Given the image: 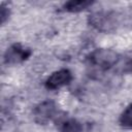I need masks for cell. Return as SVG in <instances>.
I'll return each instance as SVG.
<instances>
[{
    "mask_svg": "<svg viewBox=\"0 0 132 132\" xmlns=\"http://www.w3.org/2000/svg\"><path fill=\"white\" fill-rule=\"evenodd\" d=\"M130 67H131V69H132V62L130 63Z\"/></svg>",
    "mask_w": 132,
    "mask_h": 132,
    "instance_id": "ba28073f",
    "label": "cell"
},
{
    "mask_svg": "<svg viewBox=\"0 0 132 132\" xmlns=\"http://www.w3.org/2000/svg\"><path fill=\"white\" fill-rule=\"evenodd\" d=\"M55 111H56L55 103L53 101H44L41 104H39L34 110L35 121L39 124H45L54 117Z\"/></svg>",
    "mask_w": 132,
    "mask_h": 132,
    "instance_id": "7a4b0ae2",
    "label": "cell"
},
{
    "mask_svg": "<svg viewBox=\"0 0 132 132\" xmlns=\"http://www.w3.org/2000/svg\"><path fill=\"white\" fill-rule=\"evenodd\" d=\"M62 132H81V126L77 121L69 120L63 125Z\"/></svg>",
    "mask_w": 132,
    "mask_h": 132,
    "instance_id": "52a82bcc",
    "label": "cell"
},
{
    "mask_svg": "<svg viewBox=\"0 0 132 132\" xmlns=\"http://www.w3.org/2000/svg\"><path fill=\"white\" fill-rule=\"evenodd\" d=\"M29 56L30 51L22 47L20 44H14L9 50H7L5 54V61L7 63H16L27 59Z\"/></svg>",
    "mask_w": 132,
    "mask_h": 132,
    "instance_id": "277c9868",
    "label": "cell"
},
{
    "mask_svg": "<svg viewBox=\"0 0 132 132\" xmlns=\"http://www.w3.org/2000/svg\"><path fill=\"white\" fill-rule=\"evenodd\" d=\"M118 55L109 50H98L91 56V61L93 64L100 68H109L118 60Z\"/></svg>",
    "mask_w": 132,
    "mask_h": 132,
    "instance_id": "6da1fadb",
    "label": "cell"
},
{
    "mask_svg": "<svg viewBox=\"0 0 132 132\" xmlns=\"http://www.w3.org/2000/svg\"><path fill=\"white\" fill-rule=\"evenodd\" d=\"M92 1H87V0H71L68 1L64 4V9L67 11H80L85 8H87L88 6L92 5Z\"/></svg>",
    "mask_w": 132,
    "mask_h": 132,
    "instance_id": "5b68a950",
    "label": "cell"
},
{
    "mask_svg": "<svg viewBox=\"0 0 132 132\" xmlns=\"http://www.w3.org/2000/svg\"><path fill=\"white\" fill-rule=\"evenodd\" d=\"M121 125L125 128H132V104L129 105L120 118Z\"/></svg>",
    "mask_w": 132,
    "mask_h": 132,
    "instance_id": "8992f818",
    "label": "cell"
},
{
    "mask_svg": "<svg viewBox=\"0 0 132 132\" xmlns=\"http://www.w3.org/2000/svg\"><path fill=\"white\" fill-rule=\"evenodd\" d=\"M72 78V75L70 73L69 70L67 69H61L59 71L54 72L46 80L45 85L47 89L51 90H55V89H59L65 85H68L70 82Z\"/></svg>",
    "mask_w": 132,
    "mask_h": 132,
    "instance_id": "3957f363",
    "label": "cell"
}]
</instances>
